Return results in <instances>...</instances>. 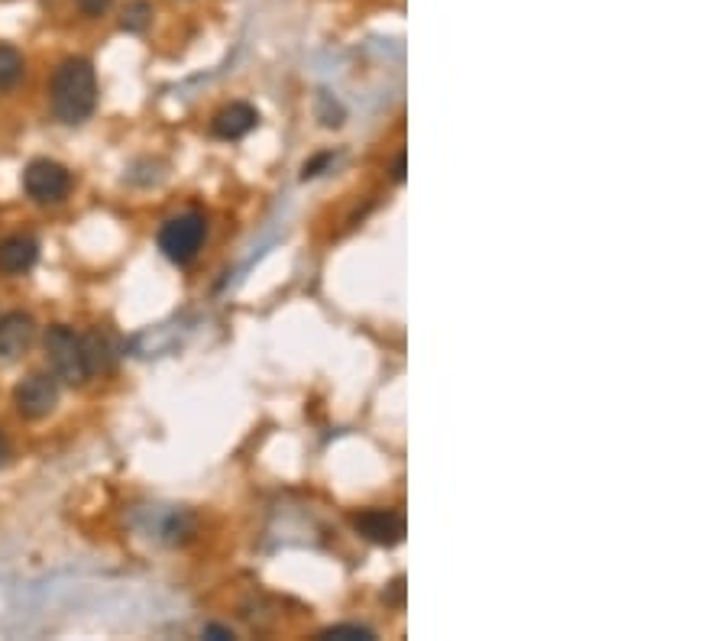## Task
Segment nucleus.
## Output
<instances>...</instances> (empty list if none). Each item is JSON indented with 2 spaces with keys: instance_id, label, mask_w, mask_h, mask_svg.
Instances as JSON below:
<instances>
[{
  "instance_id": "obj_1",
  "label": "nucleus",
  "mask_w": 728,
  "mask_h": 641,
  "mask_svg": "<svg viewBox=\"0 0 728 641\" xmlns=\"http://www.w3.org/2000/svg\"><path fill=\"white\" fill-rule=\"evenodd\" d=\"M49 104L62 124H85L94 114V107H98V75H94V65L81 56L59 62L49 81Z\"/></svg>"
},
{
  "instance_id": "obj_2",
  "label": "nucleus",
  "mask_w": 728,
  "mask_h": 641,
  "mask_svg": "<svg viewBox=\"0 0 728 641\" xmlns=\"http://www.w3.org/2000/svg\"><path fill=\"white\" fill-rule=\"evenodd\" d=\"M46 360L52 366V376L65 386H85L94 376L91 366V353H88V340L85 334H75L68 324H52L46 337Z\"/></svg>"
},
{
  "instance_id": "obj_3",
  "label": "nucleus",
  "mask_w": 728,
  "mask_h": 641,
  "mask_svg": "<svg viewBox=\"0 0 728 641\" xmlns=\"http://www.w3.org/2000/svg\"><path fill=\"white\" fill-rule=\"evenodd\" d=\"M204 237H208V221H204L201 211H185L169 217L166 224L159 227V250L172 259L175 266H188L204 247Z\"/></svg>"
},
{
  "instance_id": "obj_4",
  "label": "nucleus",
  "mask_w": 728,
  "mask_h": 641,
  "mask_svg": "<svg viewBox=\"0 0 728 641\" xmlns=\"http://www.w3.org/2000/svg\"><path fill=\"white\" fill-rule=\"evenodd\" d=\"M23 192L36 204H59L72 192V172L56 159H33L23 169Z\"/></svg>"
},
{
  "instance_id": "obj_5",
  "label": "nucleus",
  "mask_w": 728,
  "mask_h": 641,
  "mask_svg": "<svg viewBox=\"0 0 728 641\" xmlns=\"http://www.w3.org/2000/svg\"><path fill=\"white\" fill-rule=\"evenodd\" d=\"M13 405H17V412L30 421L49 418L59 405V379L52 373L23 376L17 389H13Z\"/></svg>"
},
{
  "instance_id": "obj_6",
  "label": "nucleus",
  "mask_w": 728,
  "mask_h": 641,
  "mask_svg": "<svg viewBox=\"0 0 728 641\" xmlns=\"http://www.w3.org/2000/svg\"><path fill=\"white\" fill-rule=\"evenodd\" d=\"M356 535L379 544V548H395L405 538V518L395 509H366L360 515H353Z\"/></svg>"
},
{
  "instance_id": "obj_7",
  "label": "nucleus",
  "mask_w": 728,
  "mask_h": 641,
  "mask_svg": "<svg viewBox=\"0 0 728 641\" xmlns=\"http://www.w3.org/2000/svg\"><path fill=\"white\" fill-rule=\"evenodd\" d=\"M36 340V321L23 311L0 315V363H17Z\"/></svg>"
},
{
  "instance_id": "obj_8",
  "label": "nucleus",
  "mask_w": 728,
  "mask_h": 641,
  "mask_svg": "<svg viewBox=\"0 0 728 641\" xmlns=\"http://www.w3.org/2000/svg\"><path fill=\"white\" fill-rule=\"evenodd\" d=\"M259 127V111L253 104H227L224 111H217L211 120V130L217 140H243L246 133H253Z\"/></svg>"
},
{
  "instance_id": "obj_9",
  "label": "nucleus",
  "mask_w": 728,
  "mask_h": 641,
  "mask_svg": "<svg viewBox=\"0 0 728 641\" xmlns=\"http://www.w3.org/2000/svg\"><path fill=\"white\" fill-rule=\"evenodd\" d=\"M39 259V243L30 234H10L0 240V272L4 276H23Z\"/></svg>"
},
{
  "instance_id": "obj_10",
  "label": "nucleus",
  "mask_w": 728,
  "mask_h": 641,
  "mask_svg": "<svg viewBox=\"0 0 728 641\" xmlns=\"http://www.w3.org/2000/svg\"><path fill=\"white\" fill-rule=\"evenodd\" d=\"M26 72L23 56L13 46H0V91H13Z\"/></svg>"
},
{
  "instance_id": "obj_11",
  "label": "nucleus",
  "mask_w": 728,
  "mask_h": 641,
  "mask_svg": "<svg viewBox=\"0 0 728 641\" xmlns=\"http://www.w3.org/2000/svg\"><path fill=\"white\" fill-rule=\"evenodd\" d=\"M149 20H153V7L146 4V0H133V4L123 7V17H120V26L127 33H143Z\"/></svg>"
},
{
  "instance_id": "obj_12",
  "label": "nucleus",
  "mask_w": 728,
  "mask_h": 641,
  "mask_svg": "<svg viewBox=\"0 0 728 641\" xmlns=\"http://www.w3.org/2000/svg\"><path fill=\"white\" fill-rule=\"evenodd\" d=\"M318 117H321V124H324V127H340V124H343V117H347V111H343L340 101H334L331 94L321 91V94H318Z\"/></svg>"
},
{
  "instance_id": "obj_13",
  "label": "nucleus",
  "mask_w": 728,
  "mask_h": 641,
  "mask_svg": "<svg viewBox=\"0 0 728 641\" xmlns=\"http://www.w3.org/2000/svg\"><path fill=\"white\" fill-rule=\"evenodd\" d=\"M321 638H337V641H369V638H376L373 629H366V625H334V629H327L321 632Z\"/></svg>"
},
{
  "instance_id": "obj_14",
  "label": "nucleus",
  "mask_w": 728,
  "mask_h": 641,
  "mask_svg": "<svg viewBox=\"0 0 728 641\" xmlns=\"http://www.w3.org/2000/svg\"><path fill=\"white\" fill-rule=\"evenodd\" d=\"M75 4L81 7L85 17H104L107 7H111V0H75Z\"/></svg>"
},
{
  "instance_id": "obj_15",
  "label": "nucleus",
  "mask_w": 728,
  "mask_h": 641,
  "mask_svg": "<svg viewBox=\"0 0 728 641\" xmlns=\"http://www.w3.org/2000/svg\"><path fill=\"white\" fill-rule=\"evenodd\" d=\"M331 162V153H321L318 159H311L305 162V169H301V179H314V175H321V169Z\"/></svg>"
},
{
  "instance_id": "obj_16",
  "label": "nucleus",
  "mask_w": 728,
  "mask_h": 641,
  "mask_svg": "<svg viewBox=\"0 0 728 641\" xmlns=\"http://www.w3.org/2000/svg\"><path fill=\"white\" fill-rule=\"evenodd\" d=\"M204 638H214V641H227V638H233V632L230 629H224V625H204V632H201Z\"/></svg>"
},
{
  "instance_id": "obj_17",
  "label": "nucleus",
  "mask_w": 728,
  "mask_h": 641,
  "mask_svg": "<svg viewBox=\"0 0 728 641\" xmlns=\"http://www.w3.org/2000/svg\"><path fill=\"white\" fill-rule=\"evenodd\" d=\"M392 179H395V182H402V179H405V153H398V156H395V166H392Z\"/></svg>"
},
{
  "instance_id": "obj_18",
  "label": "nucleus",
  "mask_w": 728,
  "mask_h": 641,
  "mask_svg": "<svg viewBox=\"0 0 728 641\" xmlns=\"http://www.w3.org/2000/svg\"><path fill=\"white\" fill-rule=\"evenodd\" d=\"M7 460H10V444H7L4 434H0V467H4Z\"/></svg>"
}]
</instances>
